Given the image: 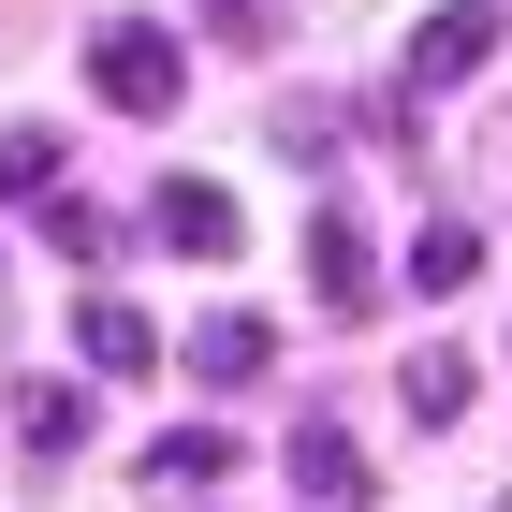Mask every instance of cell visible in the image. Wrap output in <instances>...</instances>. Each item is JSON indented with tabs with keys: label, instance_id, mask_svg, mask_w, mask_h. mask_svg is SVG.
<instances>
[{
	"label": "cell",
	"instance_id": "obj_1",
	"mask_svg": "<svg viewBox=\"0 0 512 512\" xmlns=\"http://www.w3.org/2000/svg\"><path fill=\"white\" fill-rule=\"evenodd\" d=\"M88 88H103L118 118H176V103H191V59H176V30H147V15H103V30H88Z\"/></svg>",
	"mask_w": 512,
	"mask_h": 512
},
{
	"label": "cell",
	"instance_id": "obj_3",
	"mask_svg": "<svg viewBox=\"0 0 512 512\" xmlns=\"http://www.w3.org/2000/svg\"><path fill=\"white\" fill-rule=\"evenodd\" d=\"M176 366H191L205 395H249V381H278V322L220 308V322H205V337H176Z\"/></svg>",
	"mask_w": 512,
	"mask_h": 512
},
{
	"label": "cell",
	"instance_id": "obj_10",
	"mask_svg": "<svg viewBox=\"0 0 512 512\" xmlns=\"http://www.w3.org/2000/svg\"><path fill=\"white\" fill-rule=\"evenodd\" d=\"M44 249H59V264H118V220H103V205H88V191H44Z\"/></svg>",
	"mask_w": 512,
	"mask_h": 512
},
{
	"label": "cell",
	"instance_id": "obj_13",
	"mask_svg": "<svg viewBox=\"0 0 512 512\" xmlns=\"http://www.w3.org/2000/svg\"><path fill=\"white\" fill-rule=\"evenodd\" d=\"M44 191H59V132H0V205H44Z\"/></svg>",
	"mask_w": 512,
	"mask_h": 512
},
{
	"label": "cell",
	"instance_id": "obj_12",
	"mask_svg": "<svg viewBox=\"0 0 512 512\" xmlns=\"http://www.w3.org/2000/svg\"><path fill=\"white\" fill-rule=\"evenodd\" d=\"M410 425H469V352H410Z\"/></svg>",
	"mask_w": 512,
	"mask_h": 512
},
{
	"label": "cell",
	"instance_id": "obj_9",
	"mask_svg": "<svg viewBox=\"0 0 512 512\" xmlns=\"http://www.w3.org/2000/svg\"><path fill=\"white\" fill-rule=\"evenodd\" d=\"M88 439V381H30L15 395V454H74Z\"/></svg>",
	"mask_w": 512,
	"mask_h": 512
},
{
	"label": "cell",
	"instance_id": "obj_14",
	"mask_svg": "<svg viewBox=\"0 0 512 512\" xmlns=\"http://www.w3.org/2000/svg\"><path fill=\"white\" fill-rule=\"evenodd\" d=\"M205 30L235 44V59H264V44H278V30H293V15H278V0H205Z\"/></svg>",
	"mask_w": 512,
	"mask_h": 512
},
{
	"label": "cell",
	"instance_id": "obj_5",
	"mask_svg": "<svg viewBox=\"0 0 512 512\" xmlns=\"http://www.w3.org/2000/svg\"><path fill=\"white\" fill-rule=\"evenodd\" d=\"M483 59H498V0H439L425 30H410V88H454Z\"/></svg>",
	"mask_w": 512,
	"mask_h": 512
},
{
	"label": "cell",
	"instance_id": "obj_8",
	"mask_svg": "<svg viewBox=\"0 0 512 512\" xmlns=\"http://www.w3.org/2000/svg\"><path fill=\"white\" fill-rule=\"evenodd\" d=\"M74 352H88V381H132V366H161V337H147V308H118V293H88Z\"/></svg>",
	"mask_w": 512,
	"mask_h": 512
},
{
	"label": "cell",
	"instance_id": "obj_7",
	"mask_svg": "<svg viewBox=\"0 0 512 512\" xmlns=\"http://www.w3.org/2000/svg\"><path fill=\"white\" fill-rule=\"evenodd\" d=\"M220 469H235V439H220V425H176V439H147V483H161V498H220Z\"/></svg>",
	"mask_w": 512,
	"mask_h": 512
},
{
	"label": "cell",
	"instance_id": "obj_11",
	"mask_svg": "<svg viewBox=\"0 0 512 512\" xmlns=\"http://www.w3.org/2000/svg\"><path fill=\"white\" fill-rule=\"evenodd\" d=\"M483 278V235L469 220H425V235H410V293H469Z\"/></svg>",
	"mask_w": 512,
	"mask_h": 512
},
{
	"label": "cell",
	"instance_id": "obj_6",
	"mask_svg": "<svg viewBox=\"0 0 512 512\" xmlns=\"http://www.w3.org/2000/svg\"><path fill=\"white\" fill-rule=\"evenodd\" d=\"M308 293H322V308H337V322H352L366 293H381V264H366V220H337V205H322V220H308Z\"/></svg>",
	"mask_w": 512,
	"mask_h": 512
},
{
	"label": "cell",
	"instance_id": "obj_2",
	"mask_svg": "<svg viewBox=\"0 0 512 512\" xmlns=\"http://www.w3.org/2000/svg\"><path fill=\"white\" fill-rule=\"evenodd\" d=\"M147 235L176 249V264H235L249 220H235V191H220V176H161V191H147Z\"/></svg>",
	"mask_w": 512,
	"mask_h": 512
},
{
	"label": "cell",
	"instance_id": "obj_4",
	"mask_svg": "<svg viewBox=\"0 0 512 512\" xmlns=\"http://www.w3.org/2000/svg\"><path fill=\"white\" fill-rule=\"evenodd\" d=\"M293 483H308V512H366V498H381V469L352 454V425H337V410H308V425H293Z\"/></svg>",
	"mask_w": 512,
	"mask_h": 512
}]
</instances>
